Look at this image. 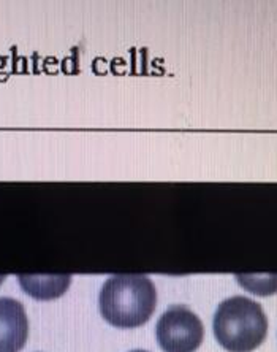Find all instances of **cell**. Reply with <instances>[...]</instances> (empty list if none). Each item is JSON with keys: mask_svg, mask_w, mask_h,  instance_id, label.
Segmentation results:
<instances>
[{"mask_svg": "<svg viewBox=\"0 0 277 352\" xmlns=\"http://www.w3.org/2000/svg\"><path fill=\"white\" fill-rule=\"evenodd\" d=\"M29 336V319L21 302L0 297V352H19Z\"/></svg>", "mask_w": 277, "mask_h": 352, "instance_id": "4", "label": "cell"}, {"mask_svg": "<svg viewBox=\"0 0 277 352\" xmlns=\"http://www.w3.org/2000/svg\"><path fill=\"white\" fill-rule=\"evenodd\" d=\"M213 329L215 340L230 352H252L268 333V318L260 303L244 295L224 300L215 309Z\"/></svg>", "mask_w": 277, "mask_h": 352, "instance_id": "2", "label": "cell"}, {"mask_svg": "<svg viewBox=\"0 0 277 352\" xmlns=\"http://www.w3.org/2000/svg\"><path fill=\"white\" fill-rule=\"evenodd\" d=\"M130 352H149V351H145V349H135V351H130Z\"/></svg>", "mask_w": 277, "mask_h": 352, "instance_id": "7", "label": "cell"}, {"mask_svg": "<svg viewBox=\"0 0 277 352\" xmlns=\"http://www.w3.org/2000/svg\"><path fill=\"white\" fill-rule=\"evenodd\" d=\"M156 335L165 352H195L203 341L204 327L191 308L173 305L158 319Z\"/></svg>", "mask_w": 277, "mask_h": 352, "instance_id": "3", "label": "cell"}, {"mask_svg": "<svg viewBox=\"0 0 277 352\" xmlns=\"http://www.w3.org/2000/svg\"><path fill=\"white\" fill-rule=\"evenodd\" d=\"M236 279L245 291L255 295H271L277 292V273L271 274H244L238 273Z\"/></svg>", "mask_w": 277, "mask_h": 352, "instance_id": "6", "label": "cell"}, {"mask_svg": "<svg viewBox=\"0 0 277 352\" xmlns=\"http://www.w3.org/2000/svg\"><path fill=\"white\" fill-rule=\"evenodd\" d=\"M3 281V276H0V283H2Z\"/></svg>", "mask_w": 277, "mask_h": 352, "instance_id": "8", "label": "cell"}, {"mask_svg": "<svg viewBox=\"0 0 277 352\" xmlns=\"http://www.w3.org/2000/svg\"><path fill=\"white\" fill-rule=\"evenodd\" d=\"M18 281L29 295L38 300H49L62 295L70 286V274H19Z\"/></svg>", "mask_w": 277, "mask_h": 352, "instance_id": "5", "label": "cell"}, {"mask_svg": "<svg viewBox=\"0 0 277 352\" xmlns=\"http://www.w3.org/2000/svg\"><path fill=\"white\" fill-rule=\"evenodd\" d=\"M99 303L101 316L111 325L135 329L149 320L157 305V291L145 274H116L105 281Z\"/></svg>", "mask_w": 277, "mask_h": 352, "instance_id": "1", "label": "cell"}]
</instances>
